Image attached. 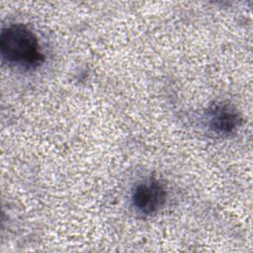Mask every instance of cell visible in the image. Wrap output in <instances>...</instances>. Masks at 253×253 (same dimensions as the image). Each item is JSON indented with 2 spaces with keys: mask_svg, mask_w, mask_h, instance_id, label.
Wrapping results in <instances>:
<instances>
[{
  "mask_svg": "<svg viewBox=\"0 0 253 253\" xmlns=\"http://www.w3.org/2000/svg\"><path fill=\"white\" fill-rule=\"evenodd\" d=\"M0 50L8 63L23 69H35L44 61L38 38L23 24H12L2 30Z\"/></svg>",
  "mask_w": 253,
  "mask_h": 253,
  "instance_id": "cell-1",
  "label": "cell"
},
{
  "mask_svg": "<svg viewBox=\"0 0 253 253\" xmlns=\"http://www.w3.org/2000/svg\"><path fill=\"white\" fill-rule=\"evenodd\" d=\"M210 128L217 134H230L241 124L236 110L227 103H214L207 112Z\"/></svg>",
  "mask_w": 253,
  "mask_h": 253,
  "instance_id": "cell-3",
  "label": "cell"
},
{
  "mask_svg": "<svg viewBox=\"0 0 253 253\" xmlns=\"http://www.w3.org/2000/svg\"><path fill=\"white\" fill-rule=\"evenodd\" d=\"M166 202L165 186L157 179L150 178L137 184L131 193V205L143 215L156 213Z\"/></svg>",
  "mask_w": 253,
  "mask_h": 253,
  "instance_id": "cell-2",
  "label": "cell"
}]
</instances>
